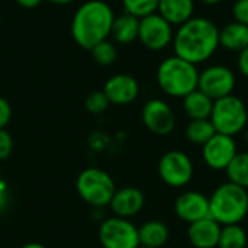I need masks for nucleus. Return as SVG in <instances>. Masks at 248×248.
<instances>
[{"label": "nucleus", "mask_w": 248, "mask_h": 248, "mask_svg": "<svg viewBox=\"0 0 248 248\" xmlns=\"http://www.w3.org/2000/svg\"><path fill=\"white\" fill-rule=\"evenodd\" d=\"M174 55L195 64H203L219 48V28L208 17L193 16L174 31Z\"/></svg>", "instance_id": "f257e3e1"}, {"label": "nucleus", "mask_w": 248, "mask_h": 248, "mask_svg": "<svg viewBox=\"0 0 248 248\" xmlns=\"http://www.w3.org/2000/svg\"><path fill=\"white\" fill-rule=\"evenodd\" d=\"M115 13L103 0H89L74 13L71 20V35L76 44L84 49H92L99 42L110 36Z\"/></svg>", "instance_id": "f03ea898"}, {"label": "nucleus", "mask_w": 248, "mask_h": 248, "mask_svg": "<svg viewBox=\"0 0 248 248\" xmlns=\"http://www.w3.org/2000/svg\"><path fill=\"white\" fill-rule=\"evenodd\" d=\"M155 78L158 87L164 94L176 99H183L198 89L199 70L198 65L177 55H171L158 64Z\"/></svg>", "instance_id": "7ed1b4c3"}, {"label": "nucleus", "mask_w": 248, "mask_h": 248, "mask_svg": "<svg viewBox=\"0 0 248 248\" xmlns=\"http://www.w3.org/2000/svg\"><path fill=\"white\" fill-rule=\"evenodd\" d=\"M248 215V190L225 182L209 196V217L219 225L241 224Z\"/></svg>", "instance_id": "20e7f679"}, {"label": "nucleus", "mask_w": 248, "mask_h": 248, "mask_svg": "<svg viewBox=\"0 0 248 248\" xmlns=\"http://www.w3.org/2000/svg\"><path fill=\"white\" fill-rule=\"evenodd\" d=\"M209 119L218 134L235 137L247 128L248 109L243 99L235 94H230L214 100Z\"/></svg>", "instance_id": "39448f33"}, {"label": "nucleus", "mask_w": 248, "mask_h": 248, "mask_svg": "<svg viewBox=\"0 0 248 248\" xmlns=\"http://www.w3.org/2000/svg\"><path fill=\"white\" fill-rule=\"evenodd\" d=\"M76 189L80 198L93 208L109 206L116 186L113 179L105 170L90 167L83 170L76 182Z\"/></svg>", "instance_id": "423d86ee"}, {"label": "nucleus", "mask_w": 248, "mask_h": 248, "mask_svg": "<svg viewBox=\"0 0 248 248\" xmlns=\"http://www.w3.org/2000/svg\"><path fill=\"white\" fill-rule=\"evenodd\" d=\"M157 170L163 183L174 189L187 186L195 174L192 158L180 150H170L164 153L158 161Z\"/></svg>", "instance_id": "0eeeda50"}, {"label": "nucleus", "mask_w": 248, "mask_h": 248, "mask_svg": "<svg viewBox=\"0 0 248 248\" xmlns=\"http://www.w3.org/2000/svg\"><path fill=\"white\" fill-rule=\"evenodd\" d=\"M99 241L103 248H138V228L129 219L113 215L100 222Z\"/></svg>", "instance_id": "6e6552de"}, {"label": "nucleus", "mask_w": 248, "mask_h": 248, "mask_svg": "<svg viewBox=\"0 0 248 248\" xmlns=\"http://www.w3.org/2000/svg\"><path fill=\"white\" fill-rule=\"evenodd\" d=\"M173 28L160 13H151L140 19L138 41L150 51H163L173 42Z\"/></svg>", "instance_id": "1a4fd4ad"}, {"label": "nucleus", "mask_w": 248, "mask_h": 248, "mask_svg": "<svg viewBox=\"0 0 248 248\" xmlns=\"http://www.w3.org/2000/svg\"><path fill=\"white\" fill-rule=\"evenodd\" d=\"M235 84V73L224 64H214L203 68V71H199L198 89L208 94L212 100L232 94Z\"/></svg>", "instance_id": "9d476101"}, {"label": "nucleus", "mask_w": 248, "mask_h": 248, "mask_svg": "<svg viewBox=\"0 0 248 248\" xmlns=\"http://www.w3.org/2000/svg\"><path fill=\"white\" fill-rule=\"evenodd\" d=\"M237 153L238 147L234 137L218 132L202 145V158L205 164L215 171H225Z\"/></svg>", "instance_id": "9b49d317"}, {"label": "nucleus", "mask_w": 248, "mask_h": 248, "mask_svg": "<svg viewBox=\"0 0 248 248\" xmlns=\"http://www.w3.org/2000/svg\"><path fill=\"white\" fill-rule=\"evenodd\" d=\"M142 122L145 128L160 137L171 134L176 128V115L173 108L161 99H150L142 106Z\"/></svg>", "instance_id": "f8f14e48"}, {"label": "nucleus", "mask_w": 248, "mask_h": 248, "mask_svg": "<svg viewBox=\"0 0 248 248\" xmlns=\"http://www.w3.org/2000/svg\"><path fill=\"white\" fill-rule=\"evenodd\" d=\"M174 214L186 224L209 217V198L198 190H186L174 201Z\"/></svg>", "instance_id": "ddd939ff"}, {"label": "nucleus", "mask_w": 248, "mask_h": 248, "mask_svg": "<svg viewBox=\"0 0 248 248\" xmlns=\"http://www.w3.org/2000/svg\"><path fill=\"white\" fill-rule=\"evenodd\" d=\"M103 93L106 94L110 105L125 106L132 103L140 94V83L131 74H115L108 78L103 87Z\"/></svg>", "instance_id": "4468645a"}, {"label": "nucleus", "mask_w": 248, "mask_h": 248, "mask_svg": "<svg viewBox=\"0 0 248 248\" xmlns=\"http://www.w3.org/2000/svg\"><path fill=\"white\" fill-rule=\"evenodd\" d=\"M145 205V196L142 190L134 186H126L122 189H116L113 198L109 203L110 211L115 217L131 219L132 217L138 215Z\"/></svg>", "instance_id": "2eb2a0df"}, {"label": "nucleus", "mask_w": 248, "mask_h": 248, "mask_svg": "<svg viewBox=\"0 0 248 248\" xmlns=\"http://www.w3.org/2000/svg\"><path fill=\"white\" fill-rule=\"evenodd\" d=\"M221 228L222 225H219L215 219L208 217L201 221L189 224L186 237L192 247L217 248L221 235Z\"/></svg>", "instance_id": "dca6fc26"}, {"label": "nucleus", "mask_w": 248, "mask_h": 248, "mask_svg": "<svg viewBox=\"0 0 248 248\" xmlns=\"http://www.w3.org/2000/svg\"><path fill=\"white\" fill-rule=\"evenodd\" d=\"M157 13L173 26H180L195 16V0H160Z\"/></svg>", "instance_id": "f3484780"}, {"label": "nucleus", "mask_w": 248, "mask_h": 248, "mask_svg": "<svg viewBox=\"0 0 248 248\" xmlns=\"http://www.w3.org/2000/svg\"><path fill=\"white\" fill-rule=\"evenodd\" d=\"M219 46L231 51L241 52L248 46V26L240 22H231L219 29Z\"/></svg>", "instance_id": "a211bd4d"}, {"label": "nucleus", "mask_w": 248, "mask_h": 248, "mask_svg": "<svg viewBox=\"0 0 248 248\" xmlns=\"http://www.w3.org/2000/svg\"><path fill=\"white\" fill-rule=\"evenodd\" d=\"M140 246L151 248H161L167 244L170 238V230L167 224L158 219H151L144 222L138 228Z\"/></svg>", "instance_id": "6ab92c4d"}, {"label": "nucleus", "mask_w": 248, "mask_h": 248, "mask_svg": "<svg viewBox=\"0 0 248 248\" xmlns=\"http://www.w3.org/2000/svg\"><path fill=\"white\" fill-rule=\"evenodd\" d=\"M138 32H140V17L129 15L126 12H124L119 16H115L110 31V36L113 38V41L124 45L132 44L134 41L138 39Z\"/></svg>", "instance_id": "aec40b11"}, {"label": "nucleus", "mask_w": 248, "mask_h": 248, "mask_svg": "<svg viewBox=\"0 0 248 248\" xmlns=\"http://www.w3.org/2000/svg\"><path fill=\"white\" fill-rule=\"evenodd\" d=\"M212 108H214V100L199 89L193 90L192 93L183 97V110L190 121L209 119Z\"/></svg>", "instance_id": "412c9836"}, {"label": "nucleus", "mask_w": 248, "mask_h": 248, "mask_svg": "<svg viewBox=\"0 0 248 248\" xmlns=\"http://www.w3.org/2000/svg\"><path fill=\"white\" fill-rule=\"evenodd\" d=\"M186 138L195 145H205L215 134V128L211 119H193L186 126Z\"/></svg>", "instance_id": "4be33fe9"}, {"label": "nucleus", "mask_w": 248, "mask_h": 248, "mask_svg": "<svg viewBox=\"0 0 248 248\" xmlns=\"http://www.w3.org/2000/svg\"><path fill=\"white\" fill-rule=\"evenodd\" d=\"M228 182L248 190V151L237 153L225 170Z\"/></svg>", "instance_id": "5701e85b"}, {"label": "nucleus", "mask_w": 248, "mask_h": 248, "mask_svg": "<svg viewBox=\"0 0 248 248\" xmlns=\"http://www.w3.org/2000/svg\"><path fill=\"white\" fill-rule=\"evenodd\" d=\"M247 232L240 224L224 225L221 228L218 248H247Z\"/></svg>", "instance_id": "b1692460"}, {"label": "nucleus", "mask_w": 248, "mask_h": 248, "mask_svg": "<svg viewBox=\"0 0 248 248\" xmlns=\"http://www.w3.org/2000/svg\"><path fill=\"white\" fill-rule=\"evenodd\" d=\"M90 52H92V58L94 60V62L102 67L112 65L118 58V49H116L115 44L108 39L94 45L90 49Z\"/></svg>", "instance_id": "393cba45"}, {"label": "nucleus", "mask_w": 248, "mask_h": 248, "mask_svg": "<svg viewBox=\"0 0 248 248\" xmlns=\"http://www.w3.org/2000/svg\"><path fill=\"white\" fill-rule=\"evenodd\" d=\"M160 0H122L124 10L137 17H144L157 12Z\"/></svg>", "instance_id": "a878e982"}, {"label": "nucleus", "mask_w": 248, "mask_h": 248, "mask_svg": "<svg viewBox=\"0 0 248 248\" xmlns=\"http://www.w3.org/2000/svg\"><path fill=\"white\" fill-rule=\"evenodd\" d=\"M109 105L110 103H109L106 94L103 93V90H94L86 97V109H87V112H90L93 115L103 113Z\"/></svg>", "instance_id": "bb28decb"}, {"label": "nucleus", "mask_w": 248, "mask_h": 248, "mask_svg": "<svg viewBox=\"0 0 248 248\" xmlns=\"http://www.w3.org/2000/svg\"><path fill=\"white\" fill-rule=\"evenodd\" d=\"M232 16L235 22L248 26V0H235L232 4Z\"/></svg>", "instance_id": "cd10ccee"}, {"label": "nucleus", "mask_w": 248, "mask_h": 248, "mask_svg": "<svg viewBox=\"0 0 248 248\" xmlns=\"http://www.w3.org/2000/svg\"><path fill=\"white\" fill-rule=\"evenodd\" d=\"M13 150V138L12 135L3 128L0 129V160L9 158Z\"/></svg>", "instance_id": "c85d7f7f"}, {"label": "nucleus", "mask_w": 248, "mask_h": 248, "mask_svg": "<svg viewBox=\"0 0 248 248\" xmlns=\"http://www.w3.org/2000/svg\"><path fill=\"white\" fill-rule=\"evenodd\" d=\"M12 119V106L7 99L0 96V129L6 128Z\"/></svg>", "instance_id": "c756f323"}, {"label": "nucleus", "mask_w": 248, "mask_h": 248, "mask_svg": "<svg viewBox=\"0 0 248 248\" xmlns=\"http://www.w3.org/2000/svg\"><path fill=\"white\" fill-rule=\"evenodd\" d=\"M237 67H238V71L241 73V76L248 78V46L246 49H243L241 52H238Z\"/></svg>", "instance_id": "7c9ffc66"}, {"label": "nucleus", "mask_w": 248, "mask_h": 248, "mask_svg": "<svg viewBox=\"0 0 248 248\" xmlns=\"http://www.w3.org/2000/svg\"><path fill=\"white\" fill-rule=\"evenodd\" d=\"M9 206V187L7 183H1L0 185V215L6 212Z\"/></svg>", "instance_id": "2f4dec72"}, {"label": "nucleus", "mask_w": 248, "mask_h": 248, "mask_svg": "<svg viewBox=\"0 0 248 248\" xmlns=\"http://www.w3.org/2000/svg\"><path fill=\"white\" fill-rule=\"evenodd\" d=\"M16 3L23 9H35L42 3V0H16Z\"/></svg>", "instance_id": "473e14b6"}, {"label": "nucleus", "mask_w": 248, "mask_h": 248, "mask_svg": "<svg viewBox=\"0 0 248 248\" xmlns=\"http://www.w3.org/2000/svg\"><path fill=\"white\" fill-rule=\"evenodd\" d=\"M199 1L203 3V4H206V6H217V4L222 3L224 0H199Z\"/></svg>", "instance_id": "72a5a7b5"}, {"label": "nucleus", "mask_w": 248, "mask_h": 248, "mask_svg": "<svg viewBox=\"0 0 248 248\" xmlns=\"http://www.w3.org/2000/svg\"><path fill=\"white\" fill-rule=\"evenodd\" d=\"M20 248H46L45 246L39 244V243H28V244H23Z\"/></svg>", "instance_id": "f704fd0d"}, {"label": "nucleus", "mask_w": 248, "mask_h": 248, "mask_svg": "<svg viewBox=\"0 0 248 248\" xmlns=\"http://www.w3.org/2000/svg\"><path fill=\"white\" fill-rule=\"evenodd\" d=\"M48 1L54 4H68V3H73L74 0H48Z\"/></svg>", "instance_id": "c9c22d12"}, {"label": "nucleus", "mask_w": 248, "mask_h": 248, "mask_svg": "<svg viewBox=\"0 0 248 248\" xmlns=\"http://www.w3.org/2000/svg\"><path fill=\"white\" fill-rule=\"evenodd\" d=\"M244 140H246V144L248 145V128L244 129Z\"/></svg>", "instance_id": "e433bc0d"}, {"label": "nucleus", "mask_w": 248, "mask_h": 248, "mask_svg": "<svg viewBox=\"0 0 248 248\" xmlns=\"http://www.w3.org/2000/svg\"><path fill=\"white\" fill-rule=\"evenodd\" d=\"M138 248H151V247H144V246H140Z\"/></svg>", "instance_id": "4c0bfd02"}]
</instances>
